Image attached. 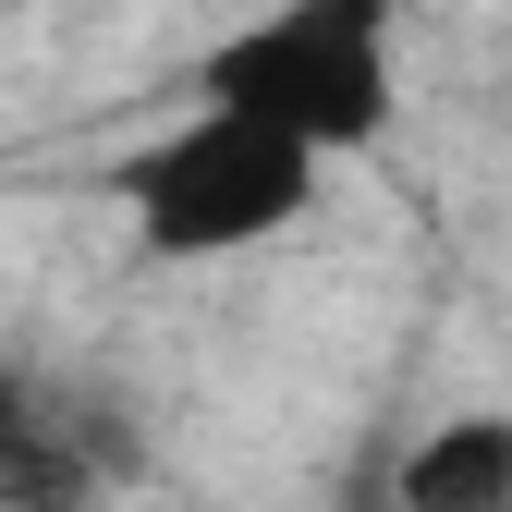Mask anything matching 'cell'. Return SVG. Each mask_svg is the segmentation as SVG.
<instances>
[{
    "mask_svg": "<svg viewBox=\"0 0 512 512\" xmlns=\"http://www.w3.org/2000/svg\"><path fill=\"white\" fill-rule=\"evenodd\" d=\"M196 110H244L305 159H354L403 110V0H256L208 37Z\"/></svg>",
    "mask_w": 512,
    "mask_h": 512,
    "instance_id": "obj_1",
    "label": "cell"
},
{
    "mask_svg": "<svg viewBox=\"0 0 512 512\" xmlns=\"http://www.w3.org/2000/svg\"><path fill=\"white\" fill-rule=\"evenodd\" d=\"M317 183H330V159H305L293 135H269V122H244V110H183L135 159H110V208L135 232V256L208 269V256L281 244L317 208Z\"/></svg>",
    "mask_w": 512,
    "mask_h": 512,
    "instance_id": "obj_2",
    "label": "cell"
},
{
    "mask_svg": "<svg viewBox=\"0 0 512 512\" xmlns=\"http://www.w3.org/2000/svg\"><path fill=\"white\" fill-rule=\"evenodd\" d=\"M122 464H135V439L110 427L98 391L0 366V512H86Z\"/></svg>",
    "mask_w": 512,
    "mask_h": 512,
    "instance_id": "obj_3",
    "label": "cell"
},
{
    "mask_svg": "<svg viewBox=\"0 0 512 512\" xmlns=\"http://www.w3.org/2000/svg\"><path fill=\"white\" fill-rule=\"evenodd\" d=\"M391 512H512V415H439L415 427V452L391 464V488H378Z\"/></svg>",
    "mask_w": 512,
    "mask_h": 512,
    "instance_id": "obj_4",
    "label": "cell"
},
{
    "mask_svg": "<svg viewBox=\"0 0 512 512\" xmlns=\"http://www.w3.org/2000/svg\"><path fill=\"white\" fill-rule=\"evenodd\" d=\"M0 13H13V0H0Z\"/></svg>",
    "mask_w": 512,
    "mask_h": 512,
    "instance_id": "obj_5",
    "label": "cell"
}]
</instances>
